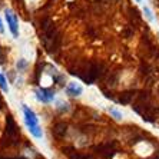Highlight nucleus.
<instances>
[{"label": "nucleus", "instance_id": "nucleus-8", "mask_svg": "<svg viewBox=\"0 0 159 159\" xmlns=\"http://www.w3.org/2000/svg\"><path fill=\"white\" fill-rule=\"evenodd\" d=\"M0 88H2V90H3L4 93H9L7 80H6V78H4V75H3V73H0Z\"/></svg>", "mask_w": 159, "mask_h": 159}, {"label": "nucleus", "instance_id": "nucleus-5", "mask_svg": "<svg viewBox=\"0 0 159 159\" xmlns=\"http://www.w3.org/2000/svg\"><path fill=\"white\" fill-rule=\"evenodd\" d=\"M133 96H135V92H133V90H126V92H123L122 95H120L119 102H120V103H123V105L130 103V100L133 99Z\"/></svg>", "mask_w": 159, "mask_h": 159}, {"label": "nucleus", "instance_id": "nucleus-11", "mask_svg": "<svg viewBox=\"0 0 159 159\" xmlns=\"http://www.w3.org/2000/svg\"><path fill=\"white\" fill-rule=\"evenodd\" d=\"M143 11H145V15H146V17H148L149 20H153V16H152L151 10H149L148 7H145V9H143Z\"/></svg>", "mask_w": 159, "mask_h": 159}, {"label": "nucleus", "instance_id": "nucleus-13", "mask_svg": "<svg viewBox=\"0 0 159 159\" xmlns=\"http://www.w3.org/2000/svg\"><path fill=\"white\" fill-rule=\"evenodd\" d=\"M136 2H141V0H136Z\"/></svg>", "mask_w": 159, "mask_h": 159}, {"label": "nucleus", "instance_id": "nucleus-9", "mask_svg": "<svg viewBox=\"0 0 159 159\" xmlns=\"http://www.w3.org/2000/svg\"><path fill=\"white\" fill-rule=\"evenodd\" d=\"M109 113H111V115L113 116V118H115L116 120H120V119L123 118V115H122V113H120V112H119V111H116L115 107H109Z\"/></svg>", "mask_w": 159, "mask_h": 159}, {"label": "nucleus", "instance_id": "nucleus-12", "mask_svg": "<svg viewBox=\"0 0 159 159\" xmlns=\"http://www.w3.org/2000/svg\"><path fill=\"white\" fill-rule=\"evenodd\" d=\"M4 29H3V23H2V20H0V33H3Z\"/></svg>", "mask_w": 159, "mask_h": 159}, {"label": "nucleus", "instance_id": "nucleus-2", "mask_svg": "<svg viewBox=\"0 0 159 159\" xmlns=\"http://www.w3.org/2000/svg\"><path fill=\"white\" fill-rule=\"evenodd\" d=\"M34 96L42 103H50V102L55 100V92H53L52 89L37 88V89H34Z\"/></svg>", "mask_w": 159, "mask_h": 159}, {"label": "nucleus", "instance_id": "nucleus-4", "mask_svg": "<svg viewBox=\"0 0 159 159\" xmlns=\"http://www.w3.org/2000/svg\"><path fill=\"white\" fill-rule=\"evenodd\" d=\"M66 93L69 95V96H80L82 93H83V88H82L79 83H76V82H70V83H67L66 86Z\"/></svg>", "mask_w": 159, "mask_h": 159}, {"label": "nucleus", "instance_id": "nucleus-10", "mask_svg": "<svg viewBox=\"0 0 159 159\" xmlns=\"http://www.w3.org/2000/svg\"><path fill=\"white\" fill-rule=\"evenodd\" d=\"M0 65L2 66L4 65V50L2 49V46H0Z\"/></svg>", "mask_w": 159, "mask_h": 159}, {"label": "nucleus", "instance_id": "nucleus-6", "mask_svg": "<svg viewBox=\"0 0 159 159\" xmlns=\"http://www.w3.org/2000/svg\"><path fill=\"white\" fill-rule=\"evenodd\" d=\"M27 66H29V62L26 59H19L17 63H16V67H17L19 72H25L27 69Z\"/></svg>", "mask_w": 159, "mask_h": 159}, {"label": "nucleus", "instance_id": "nucleus-1", "mask_svg": "<svg viewBox=\"0 0 159 159\" xmlns=\"http://www.w3.org/2000/svg\"><path fill=\"white\" fill-rule=\"evenodd\" d=\"M22 111H23L25 123H26L27 129L32 130V129H34V128H37V126H40L39 125V118H37V115L27 106V105H22Z\"/></svg>", "mask_w": 159, "mask_h": 159}, {"label": "nucleus", "instance_id": "nucleus-7", "mask_svg": "<svg viewBox=\"0 0 159 159\" xmlns=\"http://www.w3.org/2000/svg\"><path fill=\"white\" fill-rule=\"evenodd\" d=\"M56 109H57L60 113H65V112L69 111V103H67V102H63V100H59V102H57Z\"/></svg>", "mask_w": 159, "mask_h": 159}, {"label": "nucleus", "instance_id": "nucleus-3", "mask_svg": "<svg viewBox=\"0 0 159 159\" xmlns=\"http://www.w3.org/2000/svg\"><path fill=\"white\" fill-rule=\"evenodd\" d=\"M4 17H6V22H7V26H9V29H10L11 34L15 37H17L19 36V23H17L16 15L11 10L6 9V10H4Z\"/></svg>", "mask_w": 159, "mask_h": 159}]
</instances>
